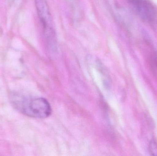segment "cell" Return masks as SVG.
Segmentation results:
<instances>
[{"label":"cell","instance_id":"obj_1","mask_svg":"<svg viewBox=\"0 0 157 156\" xmlns=\"http://www.w3.org/2000/svg\"><path fill=\"white\" fill-rule=\"evenodd\" d=\"M12 102L13 105L19 111L29 117L44 119L51 114L50 105L44 98H29L15 94Z\"/></svg>","mask_w":157,"mask_h":156},{"label":"cell","instance_id":"obj_2","mask_svg":"<svg viewBox=\"0 0 157 156\" xmlns=\"http://www.w3.org/2000/svg\"><path fill=\"white\" fill-rule=\"evenodd\" d=\"M35 3L47 43L53 47L56 45V34L48 3L46 0H35Z\"/></svg>","mask_w":157,"mask_h":156},{"label":"cell","instance_id":"obj_3","mask_svg":"<svg viewBox=\"0 0 157 156\" xmlns=\"http://www.w3.org/2000/svg\"><path fill=\"white\" fill-rule=\"evenodd\" d=\"M137 15L143 21L153 22L156 18V9L149 0H127Z\"/></svg>","mask_w":157,"mask_h":156},{"label":"cell","instance_id":"obj_4","mask_svg":"<svg viewBox=\"0 0 157 156\" xmlns=\"http://www.w3.org/2000/svg\"><path fill=\"white\" fill-rule=\"evenodd\" d=\"M149 150L151 155L157 156V144L155 140H151L150 142Z\"/></svg>","mask_w":157,"mask_h":156}]
</instances>
